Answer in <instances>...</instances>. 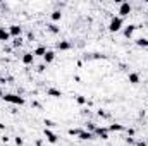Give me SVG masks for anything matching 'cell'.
Segmentation results:
<instances>
[{"mask_svg": "<svg viewBox=\"0 0 148 146\" xmlns=\"http://www.w3.org/2000/svg\"><path fill=\"white\" fill-rule=\"evenodd\" d=\"M129 12H131V5H129V2H122L121 3V7H119V17H126V16H129Z\"/></svg>", "mask_w": 148, "mask_h": 146, "instance_id": "3957f363", "label": "cell"}, {"mask_svg": "<svg viewBox=\"0 0 148 146\" xmlns=\"http://www.w3.org/2000/svg\"><path fill=\"white\" fill-rule=\"evenodd\" d=\"M45 138H47V141L48 143H52V145H55L59 139H57V134L55 132H52L50 129H45Z\"/></svg>", "mask_w": 148, "mask_h": 146, "instance_id": "8992f818", "label": "cell"}, {"mask_svg": "<svg viewBox=\"0 0 148 146\" xmlns=\"http://www.w3.org/2000/svg\"><path fill=\"white\" fill-rule=\"evenodd\" d=\"M9 35L12 38H19L23 35V28L21 26H17V24H12L10 28H9Z\"/></svg>", "mask_w": 148, "mask_h": 146, "instance_id": "277c9868", "label": "cell"}, {"mask_svg": "<svg viewBox=\"0 0 148 146\" xmlns=\"http://www.w3.org/2000/svg\"><path fill=\"white\" fill-rule=\"evenodd\" d=\"M2 96H3V93H2V91H0V98H2Z\"/></svg>", "mask_w": 148, "mask_h": 146, "instance_id": "d4e9b609", "label": "cell"}, {"mask_svg": "<svg viewBox=\"0 0 148 146\" xmlns=\"http://www.w3.org/2000/svg\"><path fill=\"white\" fill-rule=\"evenodd\" d=\"M53 59H55V52H52V50H47V53H45L43 60H45L47 64H50V62H53Z\"/></svg>", "mask_w": 148, "mask_h": 146, "instance_id": "7c38bea8", "label": "cell"}, {"mask_svg": "<svg viewBox=\"0 0 148 146\" xmlns=\"http://www.w3.org/2000/svg\"><path fill=\"white\" fill-rule=\"evenodd\" d=\"M57 48H59V50H71L73 45H71L69 41H59V43H57Z\"/></svg>", "mask_w": 148, "mask_h": 146, "instance_id": "4fadbf2b", "label": "cell"}, {"mask_svg": "<svg viewBox=\"0 0 148 146\" xmlns=\"http://www.w3.org/2000/svg\"><path fill=\"white\" fill-rule=\"evenodd\" d=\"M67 132H69L71 136H79V134H81V129H69Z\"/></svg>", "mask_w": 148, "mask_h": 146, "instance_id": "44dd1931", "label": "cell"}, {"mask_svg": "<svg viewBox=\"0 0 148 146\" xmlns=\"http://www.w3.org/2000/svg\"><path fill=\"white\" fill-rule=\"evenodd\" d=\"M122 24H124V19L119 17V16H114V17L110 19V24H109V31H110V33H117V31H121Z\"/></svg>", "mask_w": 148, "mask_h": 146, "instance_id": "7a4b0ae2", "label": "cell"}, {"mask_svg": "<svg viewBox=\"0 0 148 146\" xmlns=\"http://www.w3.org/2000/svg\"><path fill=\"white\" fill-rule=\"evenodd\" d=\"M10 35H9V29H5L3 26H0V41H9Z\"/></svg>", "mask_w": 148, "mask_h": 146, "instance_id": "ba28073f", "label": "cell"}, {"mask_svg": "<svg viewBox=\"0 0 148 146\" xmlns=\"http://www.w3.org/2000/svg\"><path fill=\"white\" fill-rule=\"evenodd\" d=\"M127 79H129V83H131V84H138V83H140V74H138V72H129Z\"/></svg>", "mask_w": 148, "mask_h": 146, "instance_id": "8fae6325", "label": "cell"}, {"mask_svg": "<svg viewBox=\"0 0 148 146\" xmlns=\"http://www.w3.org/2000/svg\"><path fill=\"white\" fill-rule=\"evenodd\" d=\"M109 131H124V126H121V124H112L110 127H109Z\"/></svg>", "mask_w": 148, "mask_h": 146, "instance_id": "e0dca14e", "label": "cell"}, {"mask_svg": "<svg viewBox=\"0 0 148 146\" xmlns=\"http://www.w3.org/2000/svg\"><path fill=\"white\" fill-rule=\"evenodd\" d=\"M147 145H148V141H147Z\"/></svg>", "mask_w": 148, "mask_h": 146, "instance_id": "4316f807", "label": "cell"}, {"mask_svg": "<svg viewBox=\"0 0 148 146\" xmlns=\"http://www.w3.org/2000/svg\"><path fill=\"white\" fill-rule=\"evenodd\" d=\"M12 45H14V46H21V45H23V38H21V36H19V38H14Z\"/></svg>", "mask_w": 148, "mask_h": 146, "instance_id": "ffe728a7", "label": "cell"}, {"mask_svg": "<svg viewBox=\"0 0 148 146\" xmlns=\"http://www.w3.org/2000/svg\"><path fill=\"white\" fill-rule=\"evenodd\" d=\"M48 31L53 33V35H57V33H59V28H57L55 24H50V26H48Z\"/></svg>", "mask_w": 148, "mask_h": 146, "instance_id": "d6986e66", "label": "cell"}, {"mask_svg": "<svg viewBox=\"0 0 148 146\" xmlns=\"http://www.w3.org/2000/svg\"><path fill=\"white\" fill-rule=\"evenodd\" d=\"M62 17V14H60V10H55V12H52V19L53 21H59Z\"/></svg>", "mask_w": 148, "mask_h": 146, "instance_id": "ac0fdd59", "label": "cell"}, {"mask_svg": "<svg viewBox=\"0 0 148 146\" xmlns=\"http://www.w3.org/2000/svg\"><path fill=\"white\" fill-rule=\"evenodd\" d=\"M33 60H35V55H33V53H24V55H23V64L31 65V64H33Z\"/></svg>", "mask_w": 148, "mask_h": 146, "instance_id": "9c48e42d", "label": "cell"}, {"mask_svg": "<svg viewBox=\"0 0 148 146\" xmlns=\"http://www.w3.org/2000/svg\"><path fill=\"white\" fill-rule=\"evenodd\" d=\"M79 139H83V141H86V139H93V132H90V131H81Z\"/></svg>", "mask_w": 148, "mask_h": 146, "instance_id": "5bb4252c", "label": "cell"}, {"mask_svg": "<svg viewBox=\"0 0 148 146\" xmlns=\"http://www.w3.org/2000/svg\"><path fill=\"white\" fill-rule=\"evenodd\" d=\"M0 5H2V3H0Z\"/></svg>", "mask_w": 148, "mask_h": 146, "instance_id": "83f0119b", "label": "cell"}, {"mask_svg": "<svg viewBox=\"0 0 148 146\" xmlns=\"http://www.w3.org/2000/svg\"><path fill=\"white\" fill-rule=\"evenodd\" d=\"M134 29H136V26H134V24L126 26V28H124V36H126V38H131V36H133V33H134Z\"/></svg>", "mask_w": 148, "mask_h": 146, "instance_id": "30bf717a", "label": "cell"}, {"mask_svg": "<svg viewBox=\"0 0 148 146\" xmlns=\"http://www.w3.org/2000/svg\"><path fill=\"white\" fill-rule=\"evenodd\" d=\"M36 146H41V143H36Z\"/></svg>", "mask_w": 148, "mask_h": 146, "instance_id": "484cf974", "label": "cell"}, {"mask_svg": "<svg viewBox=\"0 0 148 146\" xmlns=\"http://www.w3.org/2000/svg\"><path fill=\"white\" fill-rule=\"evenodd\" d=\"M136 45L143 46V48H148V40L147 38H140V40H136Z\"/></svg>", "mask_w": 148, "mask_h": 146, "instance_id": "2e32d148", "label": "cell"}, {"mask_svg": "<svg viewBox=\"0 0 148 146\" xmlns=\"http://www.w3.org/2000/svg\"><path fill=\"white\" fill-rule=\"evenodd\" d=\"M136 146H148V145H147V141H138Z\"/></svg>", "mask_w": 148, "mask_h": 146, "instance_id": "cb8c5ba5", "label": "cell"}, {"mask_svg": "<svg viewBox=\"0 0 148 146\" xmlns=\"http://www.w3.org/2000/svg\"><path fill=\"white\" fill-rule=\"evenodd\" d=\"M76 102H77L79 105H84V103H86V98H84V96H76Z\"/></svg>", "mask_w": 148, "mask_h": 146, "instance_id": "7402d4cb", "label": "cell"}, {"mask_svg": "<svg viewBox=\"0 0 148 146\" xmlns=\"http://www.w3.org/2000/svg\"><path fill=\"white\" fill-rule=\"evenodd\" d=\"M45 53H47V48L45 46H38L36 50L33 52V55H38V57H45Z\"/></svg>", "mask_w": 148, "mask_h": 146, "instance_id": "9a60e30c", "label": "cell"}, {"mask_svg": "<svg viewBox=\"0 0 148 146\" xmlns=\"http://www.w3.org/2000/svg\"><path fill=\"white\" fill-rule=\"evenodd\" d=\"M16 145H17V146H23V139H21V138H16Z\"/></svg>", "mask_w": 148, "mask_h": 146, "instance_id": "603a6c76", "label": "cell"}, {"mask_svg": "<svg viewBox=\"0 0 148 146\" xmlns=\"http://www.w3.org/2000/svg\"><path fill=\"white\" fill-rule=\"evenodd\" d=\"M93 134H97V136H100L102 139H109V127H97Z\"/></svg>", "mask_w": 148, "mask_h": 146, "instance_id": "5b68a950", "label": "cell"}, {"mask_svg": "<svg viewBox=\"0 0 148 146\" xmlns=\"http://www.w3.org/2000/svg\"><path fill=\"white\" fill-rule=\"evenodd\" d=\"M2 100L7 102V103H12V105H24V98L19 96V95H12V93H7V95L3 93Z\"/></svg>", "mask_w": 148, "mask_h": 146, "instance_id": "6da1fadb", "label": "cell"}, {"mask_svg": "<svg viewBox=\"0 0 148 146\" xmlns=\"http://www.w3.org/2000/svg\"><path fill=\"white\" fill-rule=\"evenodd\" d=\"M47 95L48 96H53V98H60L62 96V91L60 89H55V88H48L47 89Z\"/></svg>", "mask_w": 148, "mask_h": 146, "instance_id": "52a82bcc", "label": "cell"}]
</instances>
